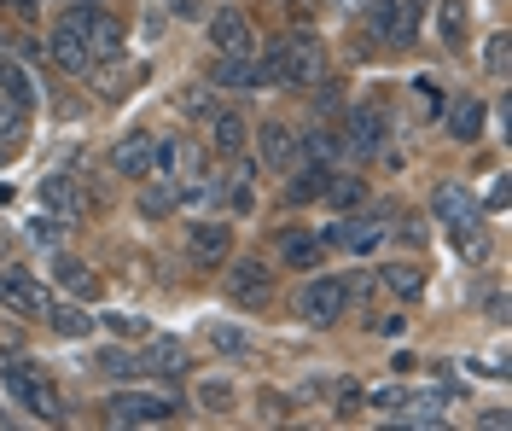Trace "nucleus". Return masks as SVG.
<instances>
[{
	"label": "nucleus",
	"mask_w": 512,
	"mask_h": 431,
	"mask_svg": "<svg viewBox=\"0 0 512 431\" xmlns=\"http://www.w3.org/2000/svg\"><path fill=\"white\" fill-rule=\"evenodd\" d=\"M291 175H297V181L286 187V199H291V204H309V199H320V193H326V175H332V169H320V164H297Z\"/></svg>",
	"instance_id": "c85d7f7f"
},
{
	"label": "nucleus",
	"mask_w": 512,
	"mask_h": 431,
	"mask_svg": "<svg viewBox=\"0 0 512 431\" xmlns=\"http://www.w3.org/2000/svg\"><path fill=\"white\" fill-rule=\"evenodd\" d=\"M245 140H251V123H245L239 111H216V117H210V146H216L222 158H239Z\"/></svg>",
	"instance_id": "412c9836"
},
{
	"label": "nucleus",
	"mask_w": 512,
	"mask_h": 431,
	"mask_svg": "<svg viewBox=\"0 0 512 431\" xmlns=\"http://www.w3.org/2000/svg\"><path fill=\"white\" fill-rule=\"evenodd\" d=\"M256 146H262V164L274 169V175H291V169L303 164V134L291 129V123H256Z\"/></svg>",
	"instance_id": "0eeeda50"
},
{
	"label": "nucleus",
	"mask_w": 512,
	"mask_h": 431,
	"mask_svg": "<svg viewBox=\"0 0 512 431\" xmlns=\"http://www.w3.org/2000/svg\"><path fill=\"white\" fill-rule=\"evenodd\" d=\"M326 199L338 204V210H355V204L367 199V181L361 175H326Z\"/></svg>",
	"instance_id": "2f4dec72"
},
{
	"label": "nucleus",
	"mask_w": 512,
	"mask_h": 431,
	"mask_svg": "<svg viewBox=\"0 0 512 431\" xmlns=\"http://www.w3.org/2000/svg\"><path fill=\"white\" fill-rule=\"evenodd\" d=\"M402 6H414V12H425V0H402Z\"/></svg>",
	"instance_id": "a19ab883"
},
{
	"label": "nucleus",
	"mask_w": 512,
	"mask_h": 431,
	"mask_svg": "<svg viewBox=\"0 0 512 431\" xmlns=\"http://www.w3.org/2000/svg\"><path fill=\"white\" fill-rule=\"evenodd\" d=\"M70 18H76V30H82V41H88L94 59L123 53V18H111V12H99V6H70Z\"/></svg>",
	"instance_id": "6e6552de"
},
{
	"label": "nucleus",
	"mask_w": 512,
	"mask_h": 431,
	"mask_svg": "<svg viewBox=\"0 0 512 431\" xmlns=\"http://www.w3.org/2000/svg\"><path fill=\"white\" fill-rule=\"evenodd\" d=\"M94 94H105V100H123L128 88H134V76H140V70L128 65L123 53H111V59H94Z\"/></svg>",
	"instance_id": "aec40b11"
},
{
	"label": "nucleus",
	"mask_w": 512,
	"mask_h": 431,
	"mask_svg": "<svg viewBox=\"0 0 512 431\" xmlns=\"http://www.w3.org/2000/svg\"><path fill=\"white\" fill-rule=\"evenodd\" d=\"M41 204L53 210V222H82V216H88V199L76 193L70 175H47V181H41Z\"/></svg>",
	"instance_id": "2eb2a0df"
},
{
	"label": "nucleus",
	"mask_w": 512,
	"mask_h": 431,
	"mask_svg": "<svg viewBox=\"0 0 512 431\" xmlns=\"http://www.w3.org/2000/svg\"><path fill=\"white\" fill-rule=\"evenodd\" d=\"M233 257V228L227 222H192L187 228V263L192 268H222Z\"/></svg>",
	"instance_id": "1a4fd4ad"
},
{
	"label": "nucleus",
	"mask_w": 512,
	"mask_h": 431,
	"mask_svg": "<svg viewBox=\"0 0 512 431\" xmlns=\"http://www.w3.org/2000/svg\"><path fill=\"white\" fill-rule=\"evenodd\" d=\"M256 76H262V88H315V82H326V47H320V35H309V30L280 35L268 47V59L256 65Z\"/></svg>",
	"instance_id": "f257e3e1"
},
{
	"label": "nucleus",
	"mask_w": 512,
	"mask_h": 431,
	"mask_svg": "<svg viewBox=\"0 0 512 431\" xmlns=\"http://www.w3.org/2000/svg\"><path fill=\"white\" fill-rule=\"evenodd\" d=\"M24 134H30V105H18V100L0 94V152L12 158V152L24 146Z\"/></svg>",
	"instance_id": "b1692460"
},
{
	"label": "nucleus",
	"mask_w": 512,
	"mask_h": 431,
	"mask_svg": "<svg viewBox=\"0 0 512 431\" xmlns=\"http://www.w3.org/2000/svg\"><path fill=\"white\" fill-rule=\"evenodd\" d=\"M175 408H181V402L163 397V391L123 385V391L105 397V420H111V426H163V420H175Z\"/></svg>",
	"instance_id": "f03ea898"
},
{
	"label": "nucleus",
	"mask_w": 512,
	"mask_h": 431,
	"mask_svg": "<svg viewBox=\"0 0 512 431\" xmlns=\"http://www.w3.org/2000/svg\"><path fill=\"white\" fill-rule=\"evenodd\" d=\"M344 309H350V286H344L338 274H315V280H303V292H297V315H303L309 327H332Z\"/></svg>",
	"instance_id": "20e7f679"
},
{
	"label": "nucleus",
	"mask_w": 512,
	"mask_h": 431,
	"mask_svg": "<svg viewBox=\"0 0 512 431\" xmlns=\"http://www.w3.org/2000/svg\"><path fill=\"white\" fill-rule=\"evenodd\" d=\"M105 321H111V332H123V338H140V332L152 338V327H146L140 315H128V309H117V315H105Z\"/></svg>",
	"instance_id": "c9c22d12"
},
{
	"label": "nucleus",
	"mask_w": 512,
	"mask_h": 431,
	"mask_svg": "<svg viewBox=\"0 0 512 431\" xmlns=\"http://www.w3.org/2000/svg\"><path fill=\"white\" fill-rule=\"evenodd\" d=\"M309 152H315V158H338V152H344V134L315 129V134H309Z\"/></svg>",
	"instance_id": "e433bc0d"
},
{
	"label": "nucleus",
	"mask_w": 512,
	"mask_h": 431,
	"mask_svg": "<svg viewBox=\"0 0 512 431\" xmlns=\"http://www.w3.org/2000/svg\"><path fill=\"white\" fill-rule=\"evenodd\" d=\"M94 367L105 373V379H117V385H123V379H134V373H146V367H140V356H134V350H123V344H105V350L94 356Z\"/></svg>",
	"instance_id": "a878e982"
},
{
	"label": "nucleus",
	"mask_w": 512,
	"mask_h": 431,
	"mask_svg": "<svg viewBox=\"0 0 512 431\" xmlns=\"http://www.w3.org/2000/svg\"><path fill=\"white\" fill-rule=\"evenodd\" d=\"M437 41L448 53H460L472 35H466V0H437Z\"/></svg>",
	"instance_id": "5701e85b"
},
{
	"label": "nucleus",
	"mask_w": 512,
	"mask_h": 431,
	"mask_svg": "<svg viewBox=\"0 0 512 431\" xmlns=\"http://www.w3.org/2000/svg\"><path fill=\"white\" fill-rule=\"evenodd\" d=\"M402 397H408V391H402V385H379V391H373V408H379V414H396V408H402Z\"/></svg>",
	"instance_id": "58836bf2"
},
{
	"label": "nucleus",
	"mask_w": 512,
	"mask_h": 431,
	"mask_svg": "<svg viewBox=\"0 0 512 431\" xmlns=\"http://www.w3.org/2000/svg\"><path fill=\"white\" fill-rule=\"evenodd\" d=\"M192 391H198V402H204L210 414H227V408L239 402V391H233V379H198Z\"/></svg>",
	"instance_id": "72a5a7b5"
},
{
	"label": "nucleus",
	"mask_w": 512,
	"mask_h": 431,
	"mask_svg": "<svg viewBox=\"0 0 512 431\" xmlns=\"http://www.w3.org/2000/svg\"><path fill=\"white\" fill-rule=\"evenodd\" d=\"M0 309H6V315H24V321H41V315L53 309V292H47L41 280H30L24 268H6V274H0Z\"/></svg>",
	"instance_id": "423d86ee"
},
{
	"label": "nucleus",
	"mask_w": 512,
	"mask_h": 431,
	"mask_svg": "<svg viewBox=\"0 0 512 431\" xmlns=\"http://www.w3.org/2000/svg\"><path fill=\"white\" fill-rule=\"evenodd\" d=\"M227 268V303L239 309H268L274 303V268L256 263V257H239V263H222Z\"/></svg>",
	"instance_id": "39448f33"
},
{
	"label": "nucleus",
	"mask_w": 512,
	"mask_h": 431,
	"mask_svg": "<svg viewBox=\"0 0 512 431\" xmlns=\"http://www.w3.org/2000/svg\"><path fill=\"white\" fill-rule=\"evenodd\" d=\"M443 123H448V134H454L460 146H472V140H483V123H489V111H483L478 94H460V100H448V105H443Z\"/></svg>",
	"instance_id": "4468645a"
},
{
	"label": "nucleus",
	"mask_w": 512,
	"mask_h": 431,
	"mask_svg": "<svg viewBox=\"0 0 512 431\" xmlns=\"http://www.w3.org/2000/svg\"><path fill=\"white\" fill-rule=\"evenodd\" d=\"M210 47L227 53V59H251V53H256V24L245 18V12H233V6H227V12L210 18Z\"/></svg>",
	"instance_id": "9d476101"
},
{
	"label": "nucleus",
	"mask_w": 512,
	"mask_h": 431,
	"mask_svg": "<svg viewBox=\"0 0 512 431\" xmlns=\"http://www.w3.org/2000/svg\"><path fill=\"white\" fill-rule=\"evenodd\" d=\"M227 204H233L239 216H251V210H256V193H251V181H227Z\"/></svg>",
	"instance_id": "4c0bfd02"
},
{
	"label": "nucleus",
	"mask_w": 512,
	"mask_h": 431,
	"mask_svg": "<svg viewBox=\"0 0 512 431\" xmlns=\"http://www.w3.org/2000/svg\"><path fill=\"white\" fill-rule=\"evenodd\" d=\"M0 94H6V100H18V105H35L30 70L18 65V59H6V65H0Z\"/></svg>",
	"instance_id": "7c9ffc66"
},
{
	"label": "nucleus",
	"mask_w": 512,
	"mask_h": 431,
	"mask_svg": "<svg viewBox=\"0 0 512 431\" xmlns=\"http://www.w3.org/2000/svg\"><path fill=\"white\" fill-rule=\"evenodd\" d=\"M414 100L425 105V117H443V88H437V76H414Z\"/></svg>",
	"instance_id": "f704fd0d"
},
{
	"label": "nucleus",
	"mask_w": 512,
	"mask_h": 431,
	"mask_svg": "<svg viewBox=\"0 0 512 431\" xmlns=\"http://www.w3.org/2000/svg\"><path fill=\"white\" fill-rule=\"evenodd\" d=\"M332 6H338V12H355V6H367V0H332Z\"/></svg>",
	"instance_id": "ea45409f"
},
{
	"label": "nucleus",
	"mask_w": 512,
	"mask_h": 431,
	"mask_svg": "<svg viewBox=\"0 0 512 431\" xmlns=\"http://www.w3.org/2000/svg\"><path fill=\"white\" fill-rule=\"evenodd\" d=\"M47 53H53V65L70 70V76H88V65H94V53H88V41H82V30H76V18H70V12L53 24V35H47Z\"/></svg>",
	"instance_id": "9b49d317"
},
{
	"label": "nucleus",
	"mask_w": 512,
	"mask_h": 431,
	"mask_svg": "<svg viewBox=\"0 0 512 431\" xmlns=\"http://www.w3.org/2000/svg\"><path fill=\"white\" fill-rule=\"evenodd\" d=\"M350 140H355V152H379L384 146V111L379 105H355L350 111Z\"/></svg>",
	"instance_id": "4be33fe9"
},
{
	"label": "nucleus",
	"mask_w": 512,
	"mask_h": 431,
	"mask_svg": "<svg viewBox=\"0 0 512 431\" xmlns=\"http://www.w3.org/2000/svg\"><path fill=\"white\" fill-rule=\"evenodd\" d=\"M41 321H47L53 332H64V338H88V332H94V315H82L76 303H53Z\"/></svg>",
	"instance_id": "bb28decb"
},
{
	"label": "nucleus",
	"mask_w": 512,
	"mask_h": 431,
	"mask_svg": "<svg viewBox=\"0 0 512 431\" xmlns=\"http://www.w3.org/2000/svg\"><path fill=\"white\" fill-rule=\"evenodd\" d=\"M204 82H210V88H222V94H245V88H262V76H256L251 59H227V53H216V65L204 70Z\"/></svg>",
	"instance_id": "a211bd4d"
},
{
	"label": "nucleus",
	"mask_w": 512,
	"mask_h": 431,
	"mask_svg": "<svg viewBox=\"0 0 512 431\" xmlns=\"http://www.w3.org/2000/svg\"><path fill=\"white\" fill-rule=\"evenodd\" d=\"M59 6H64V0H59Z\"/></svg>",
	"instance_id": "79ce46f5"
},
{
	"label": "nucleus",
	"mask_w": 512,
	"mask_h": 431,
	"mask_svg": "<svg viewBox=\"0 0 512 431\" xmlns=\"http://www.w3.org/2000/svg\"><path fill=\"white\" fill-rule=\"evenodd\" d=\"M431 216L448 222V228L478 222V199H472V187H466V181H454V175H443V181L431 187Z\"/></svg>",
	"instance_id": "f8f14e48"
},
{
	"label": "nucleus",
	"mask_w": 512,
	"mask_h": 431,
	"mask_svg": "<svg viewBox=\"0 0 512 431\" xmlns=\"http://www.w3.org/2000/svg\"><path fill=\"white\" fill-rule=\"evenodd\" d=\"M204 338H210V350H216V356H227V362H239V356H251V338H245L239 327H227V321H216V327L204 332Z\"/></svg>",
	"instance_id": "c756f323"
},
{
	"label": "nucleus",
	"mask_w": 512,
	"mask_h": 431,
	"mask_svg": "<svg viewBox=\"0 0 512 431\" xmlns=\"http://www.w3.org/2000/svg\"><path fill=\"white\" fill-rule=\"evenodd\" d=\"M379 274H384V286H390V292H396L402 303L425 298V286H431V268L414 263V257H396V263H384Z\"/></svg>",
	"instance_id": "dca6fc26"
},
{
	"label": "nucleus",
	"mask_w": 512,
	"mask_h": 431,
	"mask_svg": "<svg viewBox=\"0 0 512 431\" xmlns=\"http://www.w3.org/2000/svg\"><path fill=\"white\" fill-rule=\"evenodd\" d=\"M320 251H326V245H320L315 233H280V263L286 268H315Z\"/></svg>",
	"instance_id": "393cba45"
},
{
	"label": "nucleus",
	"mask_w": 512,
	"mask_h": 431,
	"mask_svg": "<svg viewBox=\"0 0 512 431\" xmlns=\"http://www.w3.org/2000/svg\"><path fill=\"white\" fill-rule=\"evenodd\" d=\"M0 385H6V397H12V402H24L35 420H64L59 391H53L30 362H0Z\"/></svg>",
	"instance_id": "7ed1b4c3"
},
{
	"label": "nucleus",
	"mask_w": 512,
	"mask_h": 431,
	"mask_svg": "<svg viewBox=\"0 0 512 431\" xmlns=\"http://www.w3.org/2000/svg\"><path fill=\"white\" fill-rule=\"evenodd\" d=\"M140 367H146V373H158V379H181V373H187V344H181V338H152V344H146V350H140Z\"/></svg>",
	"instance_id": "f3484780"
},
{
	"label": "nucleus",
	"mask_w": 512,
	"mask_h": 431,
	"mask_svg": "<svg viewBox=\"0 0 512 431\" xmlns=\"http://www.w3.org/2000/svg\"><path fill=\"white\" fill-rule=\"evenodd\" d=\"M483 70H489V82H507L512 76V35L507 30H495L483 41Z\"/></svg>",
	"instance_id": "cd10ccee"
},
{
	"label": "nucleus",
	"mask_w": 512,
	"mask_h": 431,
	"mask_svg": "<svg viewBox=\"0 0 512 431\" xmlns=\"http://www.w3.org/2000/svg\"><path fill=\"white\" fill-rule=\"evenodd\" d=\"M152 152H158V140L146 129L123 134L117 146H111V175H123V181H146L152 175Z\"/></svg>",
	"instance_id": "ddd939ff"
},
{
	"label": "nucleus",
	"mask_w": 512,
	"mask_h": 431,
	"mask_svg": "<svg viewBox=\"0 0 512 431\" xmlns=\"http://www.w3.org/2000/svg\"><path fill=\"white\" fill-rule=\"evenodd\" d=\"M53 274H59L76 298H94V292H99V280L88 274V263H76V257H59V263H53Z\"/></svg>",
	"instance_id": "473e14b6"
},
{
	"label": "nucleus",
	"mask_w": 512,
	"mask_h": 431,
	"mask_svg": "<svg viewBox=\"0 0 512 431\" xmlns=\"http://www.w3.org/2000/svg\"><path fill=\"white\" fill-rule=\"evenodd\" d=\"M134 210H140L146 222H169V216L181 210V193H175V181H163V175H146V187H140Z\"/></svg>",
	"instance_id": "6ab92c4d"
}]
</instances>
